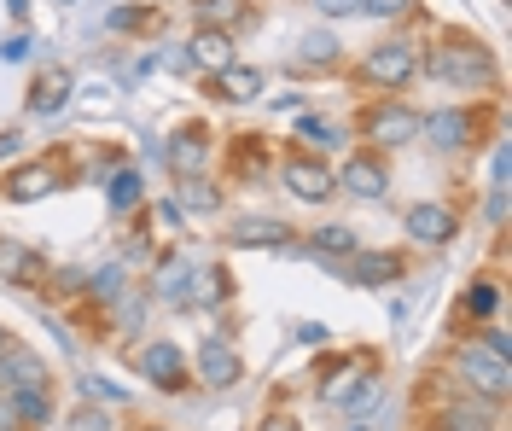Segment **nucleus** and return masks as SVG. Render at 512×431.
<instances>
[{
	"label": "nucleus",
	"instance_id": "19",
	"mask_svg": "<svg viewBox=\"0 0 512 431\" xmlns=\"http://www.w3.org/2000/svg\"><path fill=\"white\" fill-rule=\"evenodd\" d=\"M0 274H6V280H18V286H35V280H41V257L24 251L18 239H0Z\"/></svg>",
	"mask_w": 512,
	"mask_h": 431
},
{
	"label": "nucleus",
	"instance_id": "24",
	"mask_svg": "<svg viewBox=\"0 0 512 431\" xmlns=\"http://www.w3.org/2000/svg\"><path fill=\"white\" fill-rule=\"evenodd\" d=\"M239 18V0H198V30H227Z\"/></svg>",
	"mask_w": 512,
	"mask_h": 431
},
{
	"label": "nucleus",
	"instance_id": "11",
	"mask_svg": "<svg viewBox=\"0 0 512 431\" xmlns=\"http://www.w3.org/2000/svg\"><path fill=\"white\" fill-rule=\"evenodd\" d=\"M35 385H47V362L6 344L0 350V391H35Z\"/></svg>",
	"mask_w": 512,
	"mask_h": 431
},
{
	"label": "nucleus",
	"instance_id": "31",
	"mask_svg": "<svg viewBox=\"0 0 512 431\" xmlns=\"http://www.w3.org/2000/svg\"><path fill=\"white\" fill-rule=\"evenodd\" d=\"M227 292V274L222 268H210V274H204V286H198V303H216Z\"/></svg>",
	"mask_w": 512,
	"mask_h": 431
},
{
	"label": "nucleus",
	"instance_id": "7",
	"mask_svg": "<svg viewBox=\"0 0 512 431\" xmlns=\"http://www.w3.org/2000/svg\"><path fill=\"white\" fill-rule=\"evenodd\" d=\"M373 391H379V385H373V373H367V356L350 362V367H326V379H320V397L326 402H367Z\"/></svg>",
	"mask_w": 512,
	"mask_h": 431
},
{
	"label": "nucleus",
	"instance_id": "4",
	"mask_svg": "<svg viewBox=\"0 0 512 431\" xmlns=\"http://www.w3.org/2000/svg\"><path fill=\"white\" fill-rule=\"evenodd\" d=\"M419 117L414 105H396V100H384V105H373L367 117H361V134L367 140H379V146H408V140H419Z\"/></svg>",
	"mask_w": 512,
	"mask_h": 431
},
{
	"label": "nucleus",
	"instance_id": "29",
	"mask_svg": "<svg viewBox=\"0 0 512 431\" xmlns=\"http://www.w3.org/2000/svg\"><path fill=\"white\" fill-rule=\"evenodd\" d=\"M88 292H94V298H117V292H123V268H105V274H94V280H88Z\"/></svg>",
	"mask_w": 512,
	"mask_h": 431
},
{
	"label": "nucleus",
	"instance_id": "28",
	"mask_svg": "<svg viewBox=\"0 0 512 431\" xmlns=\"http://www.w3.org/2000/svg\"><path fill=\"white\" fill-rule=\"evenodd\" d=\"M128 204H140V175H117V181H111V210H128Z\"/></svg>",
	"mask_w": 512,
	"mask_h": 431
},
{
	"label": "nucleus",
	"instance_id": "33",
	"mask_svg": "<svg viewBox=\"0 0 512 431\" xmlns=\"http://www.w3.org/2000/svg\"><path fill=\"white\" fill-rule=\"evenodd\" d=\"M326 18H344V12H361V0H315Z\"/></svg>",
	"mask_w": 512,
	"mask_h": 431
},
{
	"label": "nucleus",
	"instance_id": "36",
	"mask_svg": "<svg viewBox=\"0 0 512 431\" xmlns=\"http://www.w3.org/2000/svg\"><path fill=\"white\" fill-rule=\"evenodd\" d=\"M303 134H315L320 146H326V140H338V129H326V123H315V117H303Z\"/></svg>",
	"mask_w": 512,
	"mask_h": 431
},
{
	"label": "nucleus",
	"instance_id": "17",
	"mask_svg": "<svg viewBox=\"0 0 512 431\" xmlns=\"http://www.w3.org/2000/svg\"><path fill=\"white\" fill-rule=\"evenodd\" d=\"M70 88H76V82H70V70H47V76L35 82V94H30V111H35V117L64 111V105H70Z\"/></svg>",
	"mask_w": 512,
	"mask_h": 431
},
{
	"label": "nucleus",
	"instance_id": "1",
	"mask_svg": "<svg viewBox=\"0 0 512 431\" xmlns=\"http://www.w3.org/2000/svg\"><path fill=\"white\" fill-rule=\"evenodd\" d=\"M431 76H443L448 88H460V94H472V88H495L501 82V70H495V53L483 47V41H454V47H437L431 59H425Z\"/></svg>",
	"mask_w": 512,
	"mask_h": 431
},
{
	"label": "nucleus",
	"instance_id": "32",
	"mask_svg": "<svg viewBox=\"0 0 512 431\" xmlns=\"http://www.w3.org/2000/svg\"><path fill=\"white\" fill-rule=\"evenodd\" d=\"M105 426H111V420H105L99 408H88V414H76V420H70V431H105Z\"/></svg>",
	"mask_w": 512,
	"mask_h": 431
},
{
	"label": "nucleus",
	"instance_id": "12",
	"mask_svg": "<svg viewBox=\"0 0 512 431\" xmlns=\"http://www.w3.org/2000/svg\"><path fill=\"white\" fill-rule=\"evenodd\" d=\"M140 367H146V379H152L158 391H181V385H187V356H181L175 344H146Z\"/></svg>",
	"mask_w": 512,
	"mask_h": 431
},
{
	"label": "nucleus",
	"instance_id": "21",
	"mask_svg": "<svg viewBox=\"0 0 512 431\" xmlns=\"http://www.w3.org/2000/svg\"><path fill=\"white\" fill-rule=\"evenodd\" d=\"M233 245H286L291 228L286 222H262V216H245V222H233V233H227Z\"/></svg>",
	"mask_w": 512,
	"mask_h": 431
},
{
	"label": "nucleus",
	"instance_id": "35",
	"mask_svg": "<svg viewBox=\"0 0 512 431\" xmlns=\"http://www.w3.org/2000/svg\"><path fill=\"white\" fill-rule=\"evenodd\" d=\"M18 426V408H12V391H0V431Z\"/></svg>",
	"mask_w": 512,
	"mask_h": 431
},
{
	"label": "nucleus",
	"instance_id": "3",
	"mask_svg": "<svg viewBox=\"0 0 512 431\" xmlns=\"http://www.w3.org/2000/svg\"><path fill=\"white\" fill-rule=\"evenodd\" d=\"M361 76H367L373 88H384V94H396V88H408V82L419 76V53L408 47V41H384V47L367 53Z\"/></svg>",
	"mask_w": 512,
	"mask_h": 431
},
{
	"label": "nucleus",
	"instance_id": "26",
	"mask_svg": "<svg viewBox=\"0 0 512 431\" xmlns=\"http://www.w3.org/2000/svg\"><path fill=\"white\" fill-rule=\"evenodd\" d=\"M105 24H111V30H152V24H158V12H152V6H117Z\"/></svg>",
	"mask_w": 512,
	"mask_h": 431
},
{
	"label": "nucleus",
	"instance_id": "38",
	"mask_svg": "<svg viewBox=\"0 0 512 431\" xmlns=\"http://www.w3.org/2000/svg\"><path fill=\"white\" fill-rule=\"evenodd\" d=\"M6 344H12V338H6V327H0V350H6Z\"/></svg>",
	"mask_w": 512,
	"mask_h": 431
},
{
	"label": "nucleus",
	"instance_id": "6",
	"mask_svg": "<svg viewBox=\"0 0 512 431\" xmlns=\"http://www.w3.org/2000/svg\"><path fill=\"white\" fill-rule=\"evenodd\" d=\"M338 187L355 193V199H384V193H390V175H384V164L373 152H355V158H344V169H338Z\"/></svg>",
	"mask_w": 512,
	"mask_h": 431
},
{
	"label": "nucleus",
	"instance_id": "22",
	"mask_svg": "<svg viewBox=\"0 0 512 431\" xmlns=\"http://www.w3.org/2000/svg\"><path fill=\"white\" fill-rule=\"evenodd\" d=\"M181 210H192V216H216V210H222V193H216L210 181H198V175H181Z\"/></svg>",
	"mask_w": 512,
	"mask_h": 431
},
{
	"label": "nucleus",
	"instance_id": "9",
	"mask_svg": "<svg viewBox=\"0 0 512 431\" xmlns=\"http://www.w3.org/2000/svg\"><path fill=\"white\" fill-rule=\"evenodd\" d=\"M198 379H204L210 391H227V385L239 379V350H233L227 338H204V344H198Z\"/></svg>",
	"mask_w": 512,
	"mask_h": 431
},
{
	"label": "nucleus",
	"instance_id": "14",
	"mask_svg": "<svg viewBox=\"0 0 512 431\" xmlns=\"http://www.w3.org/2000/svg\"><path fill=\"white\" fill-rule=\"evenodd\" d=\"M204 158H210V134L198 129V123L169 140V169H175V175H198V169H204Z\"/></svg>",
	"mask_w": 512,
	"mask_h": 431
},
{
	"label": "nucleus",
	"instance_id": "34",
	"mask_svg": "<svg viewBox=\"0 0 512 431\" xmlns=\"http://www.w3.org/2000/svg\"><path fill=\"white\" fill-rule=\"evenodd\" d=\"M367 12H379V18H396V12H408V0H361Z\"/></svg>",
	"mask_w": 512,
	"mask_h": 431
},
{
	"label": "nucleus",
	"instance_id": "25",
	"mask_svg": "<svg viewBox=\"0 0 512 431\" xmlns=\"http://www.w3.org/2000/svg\"><path fill=\"white\" fill-rule=\"evenodd\" d=\"M315 251H320V257H350V251H355V233L338 228V222H332V228H315Z\"/></svg>",
	"mask_w": 512,
	"mask_h": 431
},
{
	"label": "nucleus",
	"instance_id": "5",
	"mask_svg": "<svg viewBox=\"0 0 512 431\" xmlns=\"http://www.w3.org/2000/svg\"><path fill=\"white\" fill-rule=\"evenodd\" d=\"M419 134H431V146L437 152H460V146H478V123H472V111L466 105H448V111H431Z\"/></svg>",
	"mask_w": 512,
	"mask_h": 431
},
{
	"label": "nucleus",
	"instance_id": "27",
	"mask_svg": "<svg viewBox=\"0 0 512 431\" xmlns=\"http://www.w3.org/2000/svg\"><path fill=\"white\" fill-rule=\"evenodd\" d=\"M303 65H338V41L332 35H303Z\"/></svg>",
	"mask_w": 512,
	"mask_h": 431
},
{
	"label": "nucleus",
	"instance_id": "20",
	"mask_svg": "<svg viewBox=\"0 0 512 431\" xmlns=\"http://www.w3.org/2000/svg\"><path fill=\"white\" fill-rule=\"evenodd\" d=\"M192 59H198L204 70L233 65V41H227V30H192Z\"/></svg>",
	"mask_w": 512,
	"mask_h": 431
},
{
	"label": "nucleus",
	"instance_id": "18",
	"mask_svg": "<svg viewBox=\"0 0 512 431\" xmlns=\"http://www.w3.org/2000/svg\"><path fill=\"white\" fill-rule=\"evenodd\" d=\"M53 187H59V175H53L47 164H30V169H18V175L6 181V199L30 204V199H41V193H53Z\"/></svg>",
	"mask_w": 512,
	"mask_h": 431
},
{
	"label": "nucleus",
	"instance_id": "15",
	"mask_svg": "<svg viewBox=\"0 0 512 431\" xmlns=\"http://www.w3.org/2000/svg\"><path fill=\"white\" fill-rule=\"evenodd\" d=\"M437 431H495V402H448L437 408Z\"/></svg>",
	"mask_w": 512,
	"mask_h": 431
},
{
	"label": "nucleus",
	"instance_id": "23",
	"mask_svg": "<svg viewBox=\"0 0 512 431\" xmlns=\"http://www.w3.org/2000/svg\"><path fill=\"white\" fill-rule=\"evenodd\" d=\"M12 408H18V420H24V426H47V420H53L47 385H35V391H12Z\"/></svg>",
	"mask_w": 512,
	"mask_h": 431
},
{
	"label": "nucleus",
	"instance_id": "16",
	"mask_svg": "<svg viewBox=\"0 0 512 431\" xmlns=\"http://www.w3.org/2000/svg\"><path fill=\"white\" fill-rule=\"evenodd\" d=\"M216 94H222L227 105H251L256 94H262V70H251V65H222V70H216Z\"/></svg>",
	"mask_w": 512,
	"mask_h": 431
},
{
	"label": "nucleus",
	"instance_id": "37",
	"mask_svg": "<svg viewBox=\"0 0 512 431\" xmlns=\"http://www.w3.org/2000/svg\"><path fill=\"white\" fill-rule=\"evenodd\" d=\"M262 431H297V420H291V414H268V420H262Z\"/></svg>",
	"mask_w": 512,
	"mask_h": 431
},
{
	"label": "nucleus",
	"instance_id": "2",
	"mask_svg": "<svg viewBox=\"0 0 512 431\" xmlns=\"http://www.w3.org/2000/svg\"><path fill=\"white\" fill-rule=\"evenodd\" d=\"M454 379L466 385V391H478L483 402H501L507 397V356H495V350H483L478 338L454 356Z\"/></svg>",
	"mask_w": 512,
	"mask_h": 431
},
{
	"label": "nucleus",
	"instance_id": "13",
	"mask_svg": "<svg viewBox=\"0 0 512 431\" xmlns=\"http://www.w3.org/2000/svg\"><path fill=\"white\" fill-rule=\"evenodd\" d=\"M355 263H350V280L355 286H390V280H402V257L396 251H350Z\"/></svg>",
	"mask_w": 512,
	"mask_h": 431
},
{
	"label": "nucleus",
	"instance_id": "30",
	"mask_svg": "<svg viewBox=\"0 0 512 431\" xmlns=\"http://www.w3.org/2000/svg\"><path fill=\"white\" fill-rule=\"evenodd\" d=\"M460 309H472V315H495V286H472V292L460 298Z\"/></svg>",
	"mask_w": 512,
	"mask_h": 431
},
{
	"label": "nucleus",
	"instance_id": "8",
	"mask_svg": "<svg viewBox=\"0 0 512 431\" xmlns=\"http://www.w3.org/2000/svg\"><path fill=\"white\" fill-rule=\"evenodd\" d=\"M280 175H286V187H291L303 204L332 199V169L320 164V158H286V164H280Z\"/></svg>",
	"mask_w": 512,
	"mask_h": 431
},
{
	"label": "nucleus",
	"instance_id": "10",
	"mask_svg": "<svg viewBox=\"0 0 512 431\" xmlns=\"http://www.w3.org/2000/svg\"><path fill=\"white\" fill-rule=\"evenodd\" d=\"M408 233H414L419 245H448V239L460 233V216H454L448 204H414V210H408Z\"/></svg>",
	"mask_w": 512,
	"mask_h": 431
}]
</instances>
